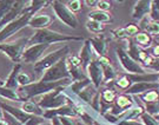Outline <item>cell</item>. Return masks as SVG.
Segmentation results:
<instances>
[{
  "label": "cell",
  "instance_id": "1",
  "mask_svg": "<svg viewBox=\"0 0 159 125\" xmlns=\"http://www.w3.org/2000/svg\"><path fill=\"white\" fill-rule=\"evenodd\" d=\"M71 83H72V79H63L58 80V81H41V80H38V81L31 83L27 86L19 87L18 92H19V95L21 96L24 100H30L31 98H34V97L44 96V95L56 90L58 87H67Z\"/></svg>",
  "mask_w": 159,
  "mask_h": 125
},
{
  "label": "cell",
  "instance_id": "2",
  "mask_svg": "<svg viewBox=\"0 0 159 125\" xmlns=\"http://www.w3.org/2000/svg\"><path fill=\"white\" fill-rule=\"evenodd\" d=\"M81 41L84 40L83 37H75V35H67L61 34L56 31H51L48 29L38 30L29 39V45H35V44H46L51 45L56 43H66V41Z\"/></svg>",
  "mask_w": 159,
  "mask_h": 125
},
{
  "label": "cell",
  "instance_id": "3",
  "mask_svg": "<svg viewBox=\"0 0 159 125\" xmlns=\"http://www.w3.org/2000/svg\"><path fill=\"white\" fill-rule=\"evenodd\" d=\"M64 90H65V87H58V89L46 93L44 96H40L39 100H37L35 103L44 111H46V110H57V109L68 104V99Z\"/></svg>",
  "mask_w": 159,
  "mask_h": 125
},
{
  "label": "cell",
  "instance_id": "4",
  "mask_svg": "<svg viewBox=\"0 0 159 125\" xmlns=\"http://www.w3.org/2000/svg\"><path fill=\"white\" fill-rule=\"evenodd\" d=\"M70 53V47L67 45L63 46L60 49H58L56 51L51 52L48 54H46L40 59L38 62H35L33 66L34 72L37 74H44L45 71H47L53 65H56L59 60H61L63 58H66Z\"/></svg>",
  "mask_w": 159,
  "mask_h": 125
},
{
  "label": "cell",
  "instance_id": "5",
  "mask_svg": "<svg viewBox=\"0 0 159 125\" xmlns=\"http://www.w3.org/2000/svg\"><path fill=\"white\" fill-rule=\"evenodd\" d=\"M29 45L27 38H20V39L12 41V43H2L0 44V52H2L7 57L16 64L21 62V57L25 49Z\"/></svg>",
  "mask_w": 159,
  "mask_h": 125
},
{
  "label": "cell",
  "instance_id": "6",
  "mask_svg": "<svg viewBox=\"0 0 159 125\" xmlns=\"http://www.w3.org/2000/svg\"><path fill=\"white\" fill-rule=\"evenodd\" d=\"M51 5L53 11H54V14L57 16V18L61 23L65 24L68 27H71V29H78L79 20L74 13H72L68 10L65 2L59 1V0H54V1H51Z\"/></svg>",
  "mask_w": 159,
  "mask_h": 125
},
{
  "label": "cell",
  "instance_id": "7",
  "mask_svg": "<svg viewBox=\"0 0 159 125\" xmlns=\"http://www.w3.org/2000/svg\"><path fill=\"white\" fill-rule=\"evenodd\" d=\"M63 79H71V74L68 72L66 58H63L56 65H53L47 71H45L39 80H41V81H58V80Z\"/></svg>",
  "mask_w": 159,
  "mask_h": 125
},
{
  "label": "cell",
  "instance_id": "8",
  "mask_svg": "<svg viewBox=\"0 0 159 125\" xmlns=\"http://www.w3.org/2000/svg\"><path fill=\"white\" fill-rule=\"evenodd\" d=\"M31 17H32V16H30L29 13H25V12H24L23 16H20V17L18 18V19H16L14 21H12V23L7 24L6 26H4L2 29L0 30V44H2L6 39L11 38L13 34H16L17 32H19V31L21 29H24L25 26H27L29 20Z\"/></svg>",
  "mask_w": 159,
  "mask_h": 125
},
{
  "label": "cell",
  "instance_id": "9",
  "mask_svg": "<svg viewBox=\"0 0 159 125\" xmlns=\"http://www.w3.org/2000/svg\"><path fill=\"white\" fill-rule=\"evenodd\" d=\"M117 56H118V59H119L120 64L123 68L125 70L127 73L130 74H143L146 73V68L142 66L139 62H137L136 60H133L132 58L127 54V52L124 50V49H117Z\"/></svg>",
  "mask_w": 159,
  "mask_h": 125
},
{
  "label": "cell",
  "instance_id": "10",
  "mask_svg": "<svg viewBox=\"0 0 159 125\" xmlns=\"http://www.w3.org/2000/svg\"><path fill=\"white\" fill-rule=\"evenodd\" d=\"M50 47V45L46 44H35V45H29L23 53L21 62L27 64H35L44 57L45 51Z\"/></svg>",
  "mask_w": 159,
  "mask_h": 125
},
{
  "label": "cell",
  "instance_id": "11",
  "mask_svg": "<svg viewBox=\"0 0 159 125\" xmlns=\"http://www.w3.org/2000/svg\"><path fill=\"white\" fill-rule=\"evenodd\" d=\"M89 76V79L94 85L96 89H99L100 85L104 83V73H102V67L98 60H92L85 70Z\"/></svg>",
  "mask_w": 159,
  "mask_h": 125
},
{
  "label": "cell",
  "instance_id": "12",
  "mask_svg": "<svg viewBox=\"0 0 159 125\" xmlns=\"http://www.w3.org/2000/svg\"><path fill=\"white\" fill-rule=\"evenodd\" d=\"M27 4H29V1H26V0H18V1L14 0V4L12 6V8L8 11V13L6 14L5 17H4V19L1 20L0 26H6L7 24L14 21L20 16H23V13L25 11V8H26V6H27Z\"/></svg>",
  "mask_w": 159,
  "mask_h": 125
},
{
  "label": "cell",
  "instance_id": "13",
  "mask_svg": "<svg viewBox=\"0 0 159 125\" xmlns=\"http://www.w3.org/2000/svg\"><path fill=\"white\" fill-rule=\"evenodd\" d=\"M151 6H152L151 0H139V1H137L133 6L132 19L140 21L145 17H148L150 12H151Z\"/></svg>",
  "mask_w": 159,
  "mask_h": 125
},
{
  "label": "cell",
  "instance_id": "14",
  "mask_svg": "<svg viewBox=\"0 0 159 125\" xmlns=\"http://www.w3.org/2000/svg\"><path fill=\"white\" fill-rule=\"evenodd\" d=\"M53 21V18L47 14V13H37L32 17L30 18L29 20V26H31L32 29H35L37 31L38 30H44L47 29Z\"/></svg>",
  "mask_w": 159,
  "mask_h": 125
},
{
  "label": "cell",
  "instance_id": "15",
  "mask_svg": "<svg viewBox=\"0 0 159 125\" xmlns=\"http://www.w3.org/2000/svg\"><path fill=\"white\" fill-rule=\"evenodd\" d=\"M0 106H1L4 112L12 116L14 119H17L19 123H21L23 125L32 117V116H30V114L25 113L21 109L14 108V106H12L10 104H6V103H4V102H0Z\"/></svg>",
  "mask_w": 159,
  "mask_h": 125
},
{
  "label": "cell",
  "instance_id": "16",
  "mask_svg": "<svg viewBox=\"0 0 159 125\" xmlns=\"http://www.w3.org/2000/svg\"><path fill=\"white\" fill-rule=\"evenodd\" d=\"M151 90H159V83H133L125 91L126 95L137 96L143 95Z\"/></svg>",
  "mask_w": 159,
  "mask_h": 125
},
{
  "label": "cell",
  "instance_id": "17",
  "mask_svg": "<svg viewBox=\"0 0 159 125\" xmlns=\"http://www.w3.org/2000/svg\"><path fill=\"white\" fill-rule=\"evenodd\" d=\"M93 50H92L91 47V44H90V41L89 40H85L84 41V45L81 47V50L79 52V56L78 58L80 59V62H81V66H83V70H86L87 67V65L92 62V60H94L93 59Z\"/></svg>",
  "mask_w": 159,
  "mask_h": 125
},
{
  "label": "cell",
  "instance_id": "18",
  "mask_svg": "<svg viewBox=\"0 0 159 125\" xmlns=\"http://www.w3.org/2000/svg\"><path fill=\"white\" fill-rule=\"evenodd\" d=\"M145 112V110L142 105H138V104H133L130 109H127L126 111H124L123 113L120 114L119 117V122L120 120H133V119H138L140 118V116ZM118 122V123H119Z\"/></svg>",
  "mask_w": 159,
  "mask_h": 125
},
{
  "label": "cell",
  "instance_id": "19",
  "mask_svg": "<svg viewBox=\"0 0 159 125\" xmlns=\"http://www.w3.org/2000/svg\"><path fill=\"white\" fill-rule=\"evenodd\" d=\"M139 29H142L143 32H146L151 37L152 35L153 37H159V23L151 20L148 16L144 18L143 20H140V27Z\"/></svg>",
  "mask_w": 159,
  "mask_h": 125
},
{
  "label": "cell",
  "instance_id": "20",
  "mask_svg": "<svg viewBox=\"0 0 159 125\" xmlns=\"http://www.w3.org/2000/svg\"><path fill=\"white\" fill-rule=\"evenodd\" d=\"M91 47L93 52H96L99 57H105L106 56V51H107V44L102 37H96V38H91L89 39Z\"/></svg>",
  "mask_w": 159,
  "mask_h": 125
},
{
  "label": "cell",
  "instance_id": "21",
  "mask_svg": "<svg viewBox=\"0 0 159 125\" xmlns=\"http://www.w3.org/2000/svg\"><path fill=\"white\" fill-rule=\"evenodd\" d=\"M97 92H98V89H96L94 85L91 83V84H89L86 87H84V89L79 92V95L77 97L79 98L81 102H84L86 105L90 106V104H91V102L93 100V98H94V96L97 95Z\"/></svg>",
  "mask_w": 159,
  "mask_h": 125
},
{
  "label": "cell",
  "instance_id": "22",
  "mask_svg": "<svg viewBox=\"0 0 159 125\" xmlns=\"http://www.w3.org/2000/svg\"><path fill=\"white\" fill-rule=\"evenodd\" d=\"M20 68H21V65L20 64H14V66L12 68L11 73L7 77L6 81H4V86L7 87V89H11V90H18L19 89V85H18V74L20 72Z\"/></svg>",
  "mask_w": 159,
  "mask_h": 125
},
{
  "label": "cell",
  "instance_id": "23",
  "mask_svg": "<svg viewBox=\"0 0 159 125\" xmlns=\"http://www.w3.org/2000/svg\"><path fill=\"white\" fill-rule=\"evenodd\" d=\"M47 5H51V1L47 0H31L25 8V13H29L30 16H34L37 13H39L40 10H43Z\"/></svg>",
  "mask_w": 159,
  "mask_h": 125
},
{
  "label": "cell",
  "instance_id": "24",
  "mask_svg": "<svg viewBox=\"0 0 159 125\" xmlns=\"http://www.w3.org/2000/svg\"><path fill=\"white\" fill-rule=\"evenodd\" d=\"M21 110H23L25 113L30 114V116H40L43 117L44 114V110H41L39 108V105L33 100H25L21 104Z\"/></svg>",
  "mask_w": 159,
  "mask_h": 125
},
{
  "label": "cell",
  "instance_id": "25",
  "mask_svg": "<svg viewBox=\"0 0 159 125\" xmlns=\"http://www.w3.org/2000/svg\"><path fill=\"white\" fill-rule=\"evenodd\" d=\"M0 98H4V99H8V100H13V102H25L21 96L19 95L18 90H11V89H7L4 85L0 86Z\"/></svg>",
  "mask_w": 159,
  "mask_h": 125
},
{
  "label": "cell",
  "instance_id": "26",
  "mask_svg": "<svg viewBox=\"0 0 159 125\" xmlns=\"http://www.w3.org/2000/svg\"><path fill=\"white\" fill-rule=\"evenodd\" d=\"M134 44L139 49H148L152 45V37L146 32H139L134 35Z\"/></svg>",
  "mask_w": 159,
  "mask_h": 125
},
{
  "label": "cell",
  "instance_id": "27",
  "mask_svg": "<svg viewBox=\"0 0 159 125\" xmlns=\"http://www.w3.org/2000/svg\"><path fill=\"white\" fill-rule=\"evenodd\" d=\"M87 16H89V19H90V20H94V21H98V23H102V24L108 23V21H111V19H112L111 13L99 11V10H94V11L89 12Z\"/></svg>",
  "mask_w": 159,
  "mask_h": 125
},
{
  "label": "cell",
  "instance_id": "28",
  "mask_svg": "<svg viewBox=\"0 0 159 125\" xmlns=\"http://www.w3.org/2000/svg\"><path fill=\"white\" fill-rule=\"evenodd\" d=\"M117 98V95L113 90L111 89H105L100 92V102L104 104H107V105H113L114 100Z\"/></svg>",
  "mask_w": 159,
  "mask_h": 125
},
{
  "label": "cell",
  "instance_id": "29",
  "mask_svg": "<svg viewBox=\"0 0 159 125\" xmlns=\"http://www.w3.org/2000/svg\"><path fill=\"white\" fill-rule=\"evenodd\" d=\"M140 99H142L144 104L145 103H152V102H159V91L158 90H151L145 93L140 95Z\"/></svg>",
  "mask_w": 159,
  "mask_h": 125
},
{
  "label": "cell",
  "instance_id": "30",
  "mask_svg": "<svg viewBox=\"0 0 159 125\" xmlns=\"http://www.w3.org/2000/svg\"><path fill=\"white\" fill-rule=\"evenodd\" d=\"M86 29L89 30L92 33H102L105 30V25L102 23H98V21H94V20H87L86 23Z\"/></svg>",
  "mask_w": 159,
  "mask_h": 125
},
{
  "label": "cell",
  "instance_id": "31",
  "mask_svg": "<svg viewBox=\"0 0 159 125\" xmlns=\"http://www.w3.org/2000/svg\"><path fill=\"white\" fill-rule=\"evenodd\" d=\"M13 4H14V0H0V23L12 8Z\"/></svg>",
  "mask_w": 159,
  "mask_h": 125
},
{
  "label": "cell",
  "instance_id": "32",
  "mask_svg": "<svg viewBox=\"0 0 159 125\" xmlns=\"http://www.w3.org/2000/svg\"><path fill=\"white\" fill-rule=\"evenodd\" d=\"M102 73H104V81L107 83L110 80H113L116 78V71L111 64L108 65H102Z\"/></svg>",
  "mask_w": 159,
  "mask_h": 125
},
{
  "label": "cell",
  "instance_id": "33",
  "mask_svg": "<svg viewBox=\"0 0 159 125\" xmlns=\"http://www.w3.org/2000/svg\"><path fill=\"white\" fill-rule=\"evenodd\" d=\"M114 84H116V86H118L120 90L126 91V90L132 85V81L130 80V78H129L127 74H124V76H121V77H119L118 79L116 80Z\"/></svg>",
  "mask_w": 159,
  "mask_h": 125
},
{
  "label": "cell",
  "instance_id": "34",
  "mask_svg": "<svg viewBox=\"0 0 159 125\" xmlns=\"http://www.w3.org/2000/svg\"><path fill=\"white\" fill-rule=\"evenodd\" d=\"M17 81H18V85L20 86V87H23V86H27L30 85L31 83H33L32 81V78H31V76L29 73H26V72H19L18 74V78H17Z\"/></svg>",
  "mask_w": 159,
  "mask_h": 125
},
{
  "label": "cell",
  "instance_id": "35",
  "mask_svg": "<svg viewBox=\"0 0 159 125\" xmlns=\"http://www.w3.org/2000/svg\"><path fill=\"white\" fill-rule=\"evenodd\" d=\"M145 112L151 116H157L159 113V102H152V103H145L144 106Z\"/></svg>",
  "mask_w": 159,
  "mask_h": 125
},
{
  "label": "cell",
  "instance_id": "36",
  "mask_svg": "<svg viewBox=\"0 0 159 125\" xmlns=\"http://www.w3.org/2000/svg\"><path fill=\"white\" fill-rule=\"evenodd\" d=\"M148 17L153 21H158L159 23V0H154L152 1V6H151V12L148 14Z\"/></svg>",
  "mask_w": 159,
  "mask_h": 125
},
{
  "label": "cell",
  "instance_id": "37",
  "mask_svg": "<svg viewBox=\"0 0 159 125\" xmlns=\"http://www.w3.org/2000/svg\"><path fill=\"white\" fill-rule=\"evenodd\" d=\"M65 4H66L67 8L72 13L81 11V7H83V1H80V0H70V1L65 2Z\"/></svg>",
  "mask_w": 159,
  "mask_h": 125
},
{
  "label": "cell",
  "instance_id": "38",
  "mask_svg": "<svg viewBox=\"0 0 159 125\" xmlns=\"http://www.w3.org/2000/svg\"><path fill=\"white\" fill-rule=\"evenodd\" d=\"M140 122H142L144 125H159V123L154 119L153 116L146 113V112H144V113L140 116Z\"/></svg>",
  "mask_w": 159,
  "mask_h": 125
},
{
  "label": "cell",
  "instance_id": "39",
  "mask_svg": "<svg viewBox=\"0 0 159 125\" xmlns=\"http://www.w3.org/2000/svg\"><path fill=\"white\" fill-rule=\"evenodd\" d=\"M111 2L107 1V0H98V2H97V10H99V11H102V12H107L111 10Z\"/></svg>",
  "mask_w": 159,
  "mask_h": 125
},
{
  "label": "cell",
  "instance_id": "40",
  "mask_svg": "<svg viewBox=\"0 0 159 125\" xmlns=\"http://www.w3.org/2000/svg\"><path fill=\"white\" fill-rule=\"evenodd\" d=\"M44 122H46V119L44 118V117H40V116H32V117H31V118H30L24 125H39V124H41V123H44Z\"/></svg>",
  "mask_w": 159,
  "mask_h": 125
},
{
  "label": "cell",
  "instance_id": "41",
  "mask_svg": "<svg viewBox=\"0 0 159 125\" xmlns=\"http://www.w3.org/2000/svg\"><path fill=\"white\" fill-rule=\"evenodd\" d=\"M113 34H114V37L118 38V39H126V38H129V34L126 32L125 27H120V29L114 30Z\"/></svg>",
  "mask_w": 159,
  "mask_h": 125
},
{
  "label": "cell",
  "instance_id": "42",
  "mask_svg": "<svg viewBox=\"0 0 159 125\" xmlns=\"http://www.w3.org/2000/svg\"><path fill=\"white\" fill-rule=\"evenodd\" d=\"M59 120L61 125H78L77 118H73V117H59Z\"/></svg>",
  "mask_w": 159,
  "mask_h": 125
},
{
  "label": "cell",
  "instance_id": "43",
  "mask_svg": "<svg viewBox=\"0 0 159 125\" xmlns=\"http://www.w3.org/2000/svg\"><path fill=\"white\" fill-rule=\"evenodd\" d=\"M125 30H126V32H127V34H129V37L136 35V34L139 33V26H137L134 24H129L125 27Z\"/></svg>",
  "mask_w": 159,
  "mask_h": 125
},
{
  "label": "cell",
  "instance_id": "44",
  "mask_svg": "<svg viewBox=\"0 0 159 125\" xmlns=\"http://www.w3.org/2000/svg\"><path fill=\"white\" fill-rule=\"evenodd\" d=\"M117 125H144V124H143L142 122H139V120L133 119V120H120Z\"/></svg>",
  "mask_w": 159,
  "mask_h": 125
},
{
  "label": "cell",
  "instance_id": "45",
  "mask_svg": "<svg viewBox=\"0 0 159 125\" xmlns=\"http://www.w3.org/2000/svg\"><path fill=\"white\" fill-rule=\"evenodd\" d=\"M151 56L156 59V58H159V44L152 46V51H151Z\"/></svg>",
  "mask_w": 159,
  "mask_h": 125
},
{
  "label": "cell",
  "instance_id": "46",
  "mask_svg": "<svg viewBox=\"0 0 159 125\" xmlns=\"http://www.w3.org/2000/svg\"><path fill=\"white\" fill-rule=\"evenodd\" d=\"M98 62H99V64H100V65H108V64H110V59L105 56V57H99V58H98Z\"/></svg>",
  "mask_w": 159,
  "mask_h": 125
},
{
  "label": "cell",
  "instance_id": "47",
  "mask_svg": "<svg viewBox=\"0 0 159 125\" xmlns=\"http://www.w3.org/2000/svg\"><path fill=\"white\" fill-rule=\"evenodd\" d=\"M97 2H98V0H85V1H84V4H86V5L90 6V7L97 6Z\"/></svg>",
  "mask_w": 159,
  "mask_h": 125
},
{
  "label": "cell",
  "instance_id": "48",
  "mask_svg": "<svg viewBox=\"0 0 159 125\" xmlns=\"http://www.w3.org/2000/svg\"><path fill=\"white\" fill-rule=\"evenodd\" d=\"M50 122H51L52 125H61L60 120H59V117H53V118H52Z\"/></svg>",
  "mask_w": 159,
  "mask_h": 125
},
{
  "label": "cell",
  "instance_id": "49",
  "mask_svg": "<svg viewBox=\"0 0 159 125\" xmlns=\"http://www.w3.org/2000/svg\"><path fill=\"white\" fill-rule=\"evenodd\" d=\"M4 119V111H2V109L0 106V120Z\"/></svg>",
  "mask_w": 159,
  "mask_h": 125
},
{
  "label": "cell",
  "instance_id": "50",
  "mask_svg": "<svg viewBox=\"0 0 159 125\" xmlns=\"http://www.w3.org/2000/svg\"><path fill=\"white\" fill-rule=\"evenodd\" d=\"M39 125H52L51 124V122L48 123V122H44V123H41V124H39Z\"/></svg>",
  "mask_w": 159,
  "mask_h": 125
},
{
  "label": "cell",
  "instance_id": "51",
  "mask_svg": "<svg viewBox=\"0 0 159 125\" xmlns=\"http://www.w3.org/2000/svg\"><path fill=\"white\" fill-rule=\"evenodd\" d=\"M154 119H156V120H157V122L159 123V113L157 114V116H154Z\"/></svg>",
  "mask_w": 159,
  "mask_h": 125
},
{
  "label": "cell",
  "instance_id": "52",
  "mask_svg": "<svg viewBox=\"0 0 159 125\" xmlns=\"http://www.w3.org/2000/svg\"><path fill=\"white\" fill-rule=\"evenodd\" d=\"M78 125H87V124H84V123H81V122H78ZM93 125V124H92Z\"/></svg>",
  "mask_w": 159,
  "mask_h": 125
},
{
  "label": "cell",
  "instance_id": "53",
  "mask_svg": "<svg viewBox=\"0 0 159 125\" xmlns=\"http://www.w3.org/2000/svg\"><path fill=\"white\" fill-rule=\"evenodd\" d=\"M1 85H4V81L0 79V86H1Z\"/></svg>",
  "mask_w": 159,
  "mask_h": 125
},
{
  "label": "cell",
  "instance_id": "54",
  "mask_svg": "<svg viewBox=\"0 0 159 125\" xmlns=\"http://www.w3.org/2000/svg\"><path fill=\"white\" fill-rule=\"evenodd\" d=\"M158 83H159V78H158Z\"/></svg>",
  "mask_w": 159,
  "mask_h": 125
}]
</instances>
